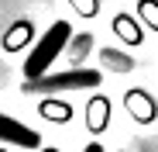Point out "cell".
I'll return each mask as SVG.
<instances>
[{
    "label": "cell",
    "mask_w": 158,
    "mask_h": 152,
    "mask_svg": "<svg viewBox=\"0 0 158 152\" xmlns=\"http://www.w3.org/2000/svg\"><path fill=\"white\" fill-rule=\"evenodd\" d=\"M0 145H21V149H41V135L28 124H21L10 114H0Z\"/></svg>",
    "instance_id": "3957f363"
},
{
    "label": "cell",
    "mask_w": 158,
    "mask_h": 152,
    "mask_svg": "<svg viewBox=\"0 0 158 152\" xmlns=\"http://www.w3.org/2000/svg\"><path fill=\"white\" fill-rule=\"evenodd\" d=\"M83 152H103V145H100V142H89V145H86Z\"/></svg>",
    "instance_id": "7c38bea8"
},
{
    "label": "cell",
    "mask_w": 158,
    "mask_h": 152,
    "mask_svg": "<svg viewBox=\"0 0 158 152\" xmlns=\"http://www.w3.org/2000/svg\"><path fill=\"white\" fill-rule=\"evenodd\" d=\"M100 59H103V66H107L110 73H131V69H134V59L124 56V52H117V48H103Z\"/></svg>",
    "instance_id": "9c48e42d"
},
{
    "label": "cell",
    "mask_w": 158,
    "mask_h": 152,
    "mask_svg": "<svg viewBox=\"0 0 158 152\" xmlns=\"http://www.w3.org/2000/svg\"><path fill=\"white\" fill-rule=\"evenodd\" d=\"M38 152H59V149H38Z\"/></svg>",
    "instance_id": "4fadbf2b"
},
{
    "label": "cell",
    "mask_w": 158,
    "mask_h": 152,
    "mask_svg": "<svg viewBox=\"0 0 158 152\" xmlns=\"http://www.w3.org/2000/svg\"><path fill=\"white\" fill-rule=\"evenodd\" d=\"M114 31L127 42V45H141L144 42V31H141V24L131 17V14H117L114 17Z\"/></svg>",
    "instance_id": "ba28073f"
},
{
    "label": "cell",
    "mask_w": 158,
    "mask_h": 152,
    "mask_svg": "<svg viewBox=\"0 0 158 152\" xmlns=\"http://www.w3.org/2000/svg\"><path fill=\"white\" fill-rule=\"evenodd\" d=\"M138 14L148 21V28L158 31V0H138Z\"/></svg>",
    "instance_id": "30bf717a"
},
{
    "label": "cell",
    "mask_w": 158,
    "mask_h": 152,
    "mask_svg": "<svg viewBox=\"0 0 158 152\" xmlns=\"http://www.w3.org/2000/svg\"><path fill=\"white\" fill-rule=\"evenodd\" d=\"M31 38H35V24H31V21H14L0 45H4V52H21Z\"/></svg>",
    "instance_id": "8992f818"
},
{
    "label": "cell",
    "mask_w": 158,
    "mask_h": 152,
    "mask_svg": "<svg viewBox=\"0 0 158 152\" xmlns=\"http://www.w3.org/2000/svg\"><path fill=\"white\" fill-rule=\"evenodd\" d=\"M69 4H72L79 14H83V17H96V11H100L96 0H69Z\"/></svg>",
    "instance_id": "8fae6325"
},
{
    "label": "cell",
    "mask_w": 158,
    "mask_h": 152,
    "mask_svg": "<svg viewBox=\"0 0 158 152\" xmlns=\"http://www.w3.org/2000/svg\"><path fill=\"white\" fill-rule=\"evenodd\" d=\"M0 152H7V149H0Z\"/></svg>",
    "instance_id": "5bb4252c"
},
{
    "label": "cell",
    "mask_w": 158,
    "mask_h": 152,
    "mask_svg": "<svg viewBox=\"0 0 158 152\" xmlns=\"http://www.w3.org/2000/svg\"><path fill=\"white\" fill-rule=\"evenodd\" d=\"M69 38H72V24H69V21H55V24L35 42V48L28 52V59H24V80H38V76L52 73V62L65 52Z\"/></svg>",
    "instance_id": "6da1fadb"
},
{
    "label": "cell",
    "mask_w": 158,
    "mask_h": 152,
    "mask_svg": "<svg viewBox=\"0 0 158 152\" xmlns=\"http://www.w3.org/2000/svg\"><path fill=\"white\" fill-rule=\"evenodd\" d=\"M103 83L100 69H65L45 73L38 80H24V93H62V90H96Z\"/></svg>",
    "instance_id": "7a4b0ae2"
},
{
    "label": "cell",
    "mask_w": 158,
    "mask_h": 152,
    "mask_svg": "<svg viewBox=\"0 0 158 152\" xmlns=\"http://www.w3.org/2000/svg\"><path fill=\"white\" fill-rule=\"evenodd\" d=\"M107 124H110V97L96 93L86 104V128L93 135H100V132H107Z\"/></svg>",
    "instance_id": "5b68a950"
},
{
    "label": "cell",
    "mask_w": 158,
    "mask_h": 152,
    "mask_svg": "<svg viewBox=\"0 0 158 152\" xmlns=\"http://www.w3.org/2000/svg\"><path fill=\"white\" fill-rule=\"evenodd\" d=\"M38 111H41L45 121H55V124H69L72 121V107L65 104V100H59V97H45L38 104Z\"/></svg>",
    "instance_id": "52a82bcc"
},
{
    "label": "cell",
    "mask_w": 158,
    "mask_h": 152,
    "mask_svg": "<svg viewBox=\"0 0 158 152\" xmlns=\"http://www.w3.org/2000/svg\"><path fill=\"white\" fill-rule=\"evenodd\" d=\"M124 107H127V114L134 118L138 124H151V121L158 118V104H155V97H151L148 90H141V87H134V90L124 93Z\"/></svg>",
    "instance_id": "277c9868"
}]
</instances>
